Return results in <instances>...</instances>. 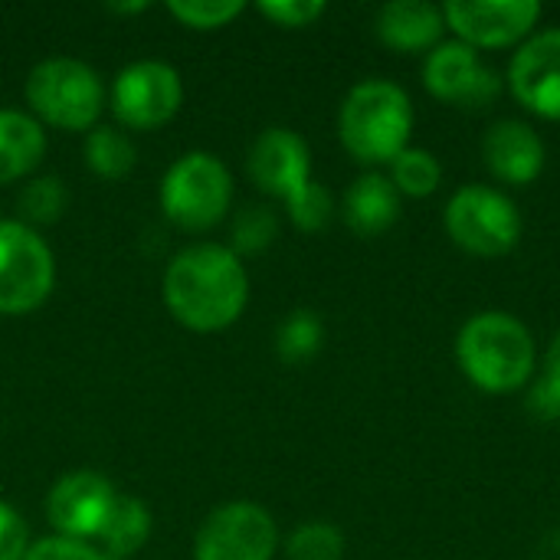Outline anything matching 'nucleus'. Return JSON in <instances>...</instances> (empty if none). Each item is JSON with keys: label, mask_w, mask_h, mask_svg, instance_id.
I'll use <instances>...</instances> for the list:
<instances>
[{"label": "nucleus", "mask_w": 560, "mask_h": 560, "mask_svg": "<svg viewBox=\"0 0 560 560\" xmlns=\"http://www.w3.org/2000/svg\"><path fill=\"white\" fill-rule=\"evenodd\" d=\"M16 203L30 223H56L66 210V187L59 177H39L20 190Z\"/></svg>", "instance_id": "obj_24"}, {"label": "nucleus", "mask_w": 560, "mask_h": 560, "mask_svg": "<svg viewBox=\"0 0 560 560\" xmlns=\"http://www.w3.org/2000/svg\"><path fill=\"white\" fill-rule=\"evenodd\" d=\"M30 551L23 518L0 502V560H23Z\"/></svg>", "instance_id": "obj_31"}, {"label": "nucleus", "mask_w": 560, "mask_h": 560, "mask_svg": "<svg viewBox=\"0 0 560 560\" xmlns=\"http://www.w3.org/2000/svg\"><path fill=\"white\" fill-rule=\"evenodd\" d=\"M285 207H289L292 223H295L299 230H305V233L325 230V226L331 223V217H335V200H331L328 187L318 184V180H308L295 197L285 200Z\"/></svg>", "instance_id": "obj_25"}, {"label": "nucleus", "mask_w": 560, "mask_h": 560, "mask_svg": "<svg viewBox=\"0 0 560 560\" xmlns=\"http://www.w3.org/2000/svg\"><path fill=\"white\" fill-rule=\"evenodd\" d=\"M118 502V492L108 479L98 472H69L62 476L49 495H46V518L56 528V535L72 538V541H92L105 518L112 515Z\"/></svg>", "instance_id": "obj_13"}, {"label": "nucleus", "mask_w": 560, "mask_h": 560, "mask_svg": "<svg viewBox=\"0 0 560 560\" xmlns=\"http://www.w3.org/2000/svg\"><path fill=\"white\" fill-rule=\"evenodd\" d=\"M377 36L400 52H423L443 43V7L423 0H390L377 10Z\"/></svg>", "instance_id": "obj_16"}, {"label": "nucleus", "mask_w": 560, "mask_h": 560, "mask_svg": "<svg viewBox=\"0 0 560 560\" xmlns=\"http://www.w3.org/2000/svg\"><path fill=\"white\" fill-rule=\"evenodd\" d=\"M85 161L105 180H121L135 167V141L118 128H92L85 138Z\"/></svg>", "instance_id": "obj_21"}, {"label": "nucleus", "mask_w": 560, "mask_h": 560, "mask_svg": "<svg viewBox=\"0 0 560 560\" xmlns=\"http://www.w3.org/2000/svg\"><path fill=\"white\" fill-rule=\"evenodd\" d=\"M279 548V528L262 505L230 502L217 509L197 532V560H272Z\"/></svg>", "instance_id": "obj_8"}, {"label": "nucleus", "mask_w": 560, "mask_h": 560, "mask_svg": "<svg viewBox=\"0 0 560 560\" xmlns=\"http://www.w3.org/2000/svg\"><path fill=\"white\" fill-rule=\"evenodd\" d=\"M46 151V135L26 112L0 108V184L26 177Z\"/></svg>", "instance_id": "obj_19"}, {"label": "nucleus", "mask_w": 560, "mask_h": 560, "mask_svg": "<svg viewBox=\"0 0 560 560\" xmlns=\"http://www.w3.org/2000/svg\"><path fill=\"white\" fill-rule=\"evenodd\" d=\"M249 177L259 190L289 200L312 180V151L292 128H266L249 148Z\"/></svg>", "instance_id": "obj_14"}, {"label": "nucleus", "mask_w": 560, "mask_h": 560, "mask_svg": "<svg viewBox=\"0 0 560 560\" xmlns=\"http://www.w3.org/2000/svg\"><path fill=\"white\" fill-rule=\"evenodd\" d=\"M423 85L430 95L463 108H482L499 98L502 79L482 62L479 49L463 39H446L433 46L423 59Z\"/></svg>", "instance_id": "obj_10"}, {"label": "nucleus", "mask_w": 560, "mask_h": 560, "mask_svg": "<svg viewBox=\"0 0 560 560\" xmlns=\"http://www.w3.org/2000/svg\"><path fill=\"white\" fill-rule=\"evenodd\" d=\"M482 158L489 164V171L515 187L532 184L541 171H545V141L541 135L518 118H502L495 121L486 138H482Z\"/></svg>", "instance_id": "obj_15"}, {"label": "nucleus", "mask_w": 560, "mask_h": 560, "mask_svg": "<svg viewBox=\"0 0 560 560\" xmlns=\"http://www.w3.org/2000/svg\"><path fill=\"white\" fill-rule=\"evenodd\" d=\"M256 10H259L262 16H269L272 23H279V26L299 30V26L315 23L328 7H325L322 0H262Z\"/></svg>", "instance_id": "obj_29"}, {"label": "nucleus", "mask_w": 560, "mask_h": 560, "mask_svg": "<svg viewBox=\"0 0 560 560\" xmlns=\"http://www.w3.org/2000/svg\"><path fill=\"white\" fill-rule=\"evenodd\" d=\"M26 102L43 121L66 131H82L98 121L105 89L92 66L69 56H52L26 75Z\"/></svg>", "instance_id": "obj_5"}, {"label": "nucleus", "mask_w": 560, "mask_h": 560, "mask_svg": "<svg viewBox=\"0 0 560 560\" xmlns=\"http://www.w3.org/2000/svg\"><path fill=\"white\" fill-rule=\"evenodd\" d=\"M279 236V220L269 207H246L233 220V253H259Z\"/></svg>", "instance_id": "obj_27"}, {"label": "nucleus", "mask_w": 560, "mask_h": 560, "mask_svg": "<svg viewBox=\"0 0 560 560\" xmlns=\"http://www.w3.org/2000/svg\"><path fill=\"white\" fill-rule=\"evenodd\" d=\"M528 410L541 420H560V331L548 345L541 377L528 390Z\"/></svg>", "instance_id": "obj_26"}, {"label": "nucleus", "mask_w": 560, "mask_h": 560, "mask_svg": "<svg viewBox=\"0 0 560 560\" xmlns=\"http://www.w3.org/2000/svg\"><path fill=\"white\" fill-rule=\"evenodd\" d=\"M167 10L194 30H217L230 23L233 16H240L243 3L240 0H174L167 3Z\"/></svg>", "instance_id": "obj_28"}, {"label": "nucleus", "mask_w": 560, "mask_h": 560, "mask_svg": "<svg viewBox=\"0 0 560 560\" xmlns=\"http://www.w3.org/2000/svg\"><path fill=\"white\" fill-rule=\"evenodd\" d=\"M233 200V177L210 151L177 158L161 180V210L180 230L200 233L217 226Z\"/></svg>", "instance_id": "obj_4"}, {"label": "nucleus", "mask_w": 560, "mask_h": 560, "mask_svg": "<svg viewBox=\"0 0 560 560\" xmlns=\"http://www.w3.org/2000/svg\"><path fill=\"white\" fill-rule=\"evenodd\" d=\"M285 555L289 560H341L345 535L331 522H305L289 535Z\"/></svg>", "instance_id": "obj_23"}, {"label": "nucleus", "mask_w": 560, "mask_h": 560, "mask_svg": "<svg viewBox=\"0 0 560 560\" xmlns=\"http://www.w3.org/2000/svg\"><path fill=\"white\" fill-rule=\"evenodd\" d=\"M322 341H325V325L308 308L292 312L276 331V351H279L282 364H292V368L308 364L322 351Z\"/></svg>", "instance_id": "obj_20"}, {"label": "nucleus", "mask_w": 560, "mask_h": 560, "mask_svg": "<svg viewBox=\"0 0 560 560\" xmlns=\"http://www.w3.org/2000/svg\"><path fill=\"white\" fill-rule=\"evenodd\" d=\"M249 299V276L230 246L197 243L177 253L164 272L171 315L194 331L230 328Z\"/></svg>", "instance_id": "obj_1"}, {"label": "nucleus", "mask_w": 560, "mask_h": 560, "mask_svg": "<svg viewBox=\"0 0 560 560\" xmlns=\"http://www.w3.org/2000/svg\"><path fill=\"white\" fill-rule=\"evenodd\" d=\"M52 282L56 262L46 240L20 220H0V315L39 308Z\"/></svg>", "instance_id": "obj_7"}, {"label": "nucleus", "mask_w": 560, "mask_h": 560, "mask_svg": "<svg viewBox=\"0 0 560 560\" xmlns=\"http://www.w3.org/2000/svg\"><path fill=\"white\" fill-rule=\"evenodd\" d=\"M184 102V82L174 66L158 59L131 62L112 85V108L121 125L148 131L177 115Z\"/></svg>", "instance_id": "obj_9"}, {"label": "nucleus", "mask_w": 560, "mask_h": 560, "mask_svg": "<svg viewBox=\"0 0 560 560\" xmlns=\"http://www.w3.org/2000/svg\"><path fill=\"white\" fill-rule=\"evenodd\" d=\"M394 187L400 190V197H430L440 180H443V167L440 158L427 148H404L394 161H390V174Z\"/></svg>", "instance_id": "obj_22"}, {"label": "nucleus", "mask_w": 560, "mask_h": 560, "mask_svg": "<svg viewBox=\"0 0 560 560\" xmlns=\"http://www.w3.org/2000/svg\"><path fill=\"white\" fill-rule=\"evenodd\" d=\"M148 535H151V512L144 509V502L131 495H118L102 532L85 545L102 560H128L144 548Z\"/></svg>", "instance_id": "obj_18"}, {"label": "nucleus", "mask_w": 560, "mask_h": 560, "mask_svg": "<svg viewBox=\"0 0 560 560\" xmlns=\"http://www.w3.org/2000/svg\"><path fill=\"white\" fill-rule=\"evenodd\" d=\"M459 371L486 394L522 390L535 377L538 351L528 325L512 312H476L456 335Z\"/></svg>", "instance_id": "obj_2"}, {"label": "nucleus", "mask_w": 560, "mask_h": 560, "mask_svg": "<svg viewBox=\"0 0 560 560\" xmlns=\"http://www.w3.org/2000/svg\"><path fill=\"white\" fill-rule=\"evenodd\" d=\"M23 560H102L85 541H72V538H43L36 545H30Z\"/></svg>", "instance_id": "obj_30"}, {"label": "nucleus", "mask_w": 560, "mask_h": 560, "mask_svg": "<svg viewBox=\"0 0 560 560\" xmlns=\"http://www.w3.org/2000/svg\"><path fill=\"white\" fill-rule=\"evenodd\" d=\"M446 30L472 49H502L532 36L541 20L538 0H450L443 7Z\"/></svg>", "instance_id": "obj_11"}, {"label": "nucleus", "mask_w": 560, "mask_h": 560, "mask_svg": "<svg viewBox=\"0 0 560 560\" xmlns=\"http://www.w3.org/2000/svg\"><path fill=\"white\" fill-rule=\"evenodd\" d=\"M338 135L361 164H390L413 135V102L390 79L358 82L338 112Z\"/></svg>", "instance_id": "obj_3"}, {"label": "nucleus", "mask_w": 560, "mask_h": 560, "mask_svg": "<svg viewBox=\"0 0 560 560\" xmlns=\"http://www.w3.org/2000/svg\"><path fill=\"white\" fill-rule=\"evenodd\" d=\"M450 240L472 256H505L522 240V213L512 197L486 184L459 187L443 213Z\"/></svg>", "instance_id": "obj_6"}, {"label": "nucleus", "mask_w": 560, "mask_h": 560, "mask_svg": "<svg viewBox=\"0 0 560 560\" xmlns=\"http://www.w3.org/2000/svg\"><path fill=\"white\" fill-rule=\"evenodd\" d=\"M341 213H345V223L358 236H381L400 217V190L394 187L387 174L368 171L348 187Z\"/></svg>", "instance_id": "obj_17"}, {"label": "nucleus", "mask_w": 560, "mask_h": 560, "mask_svg": "<svg viewBox=\"0 0 560 560\" xmlns=\"http://www.w3.org/2000/svg\"><path fill=\"white\" fill-rule=\"evenodd\" d=\"M509 89L532 115L560 121V26L532 33L515 49Z\"/></svg>", "instance_id": "obj_12"}]
</instances>
